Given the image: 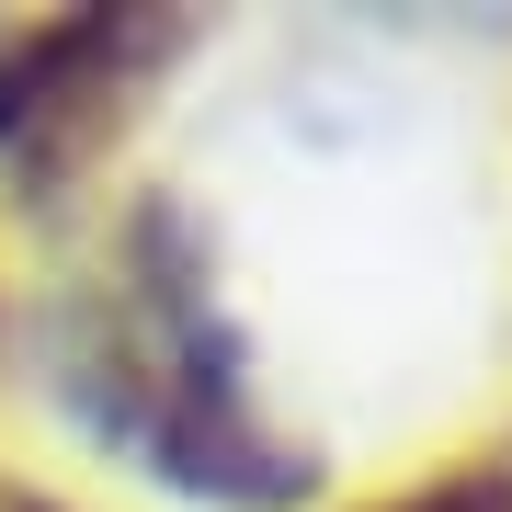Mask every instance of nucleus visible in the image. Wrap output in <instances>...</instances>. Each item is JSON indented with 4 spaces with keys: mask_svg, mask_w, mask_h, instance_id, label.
<instances>
[{
    "mask_svg": "<svg viewBox=\"0 0 512 512\" xmlns=\"http://www.w3.org/2000/svg\"><path fill=\"white\" fill-rule=\"evenodd\" d=\"M57 387L80 399V421L114 456H137L148 478H171V490H194L217 512H296L319 490V456L285 444L251 399V342L217 308L194 217L160 205V194L126 217L114 296H92L69 319Z\"/></svg>",
    "mask_w": 512,
    "mask_h": 512,
    "instance_id": "nucleus-1",
    "label": "nucleus"
},
{
    "mask_svg": "<svg viewBox=\"0 0 512 512\" xmlns=\"http://www.w3.org/2000/svg\"><path fill=\"white\" fill-rule=\"evenodd\" d=\"M194 12H46L0 46V183L57 194L92 171V148L137 114V92L171 69Z\"/></svg>",
    "mask_w": 512,
    "mask_h": 512,
    "instance_id": "nucleus-2",
    "label": "nucleus"
},
{
    "mask_svg": "<svg viewBox=\"0 0 512 512\" xmlns=\"http://www.w3.org/2000/svg\"><path fill=\"white\" fill-rule=\"evenodd\" d=\"M376 512H512V467H456V478H421V490L376 501Z\"/></svg>",
    "mask_w": 512,
    "mask_h": 512,
    "instance_id": "nucleus-3",
    "label": "nucleus"
},
{
    "mask_svg": "<svg viewBox=\"0 0 512 512\" xmlns=\"http://www.w3.org/2000/svg\"><path fill=\"white\" fill-rule=\"evenodd\" d=\"M0 512H57V501H0Z\"/></svg>",
    "mask_w": 512,
    "mask_h": 512,
    "instance_id": "nucleus-4",
    "label": "nucleus"
}]
</instances>
